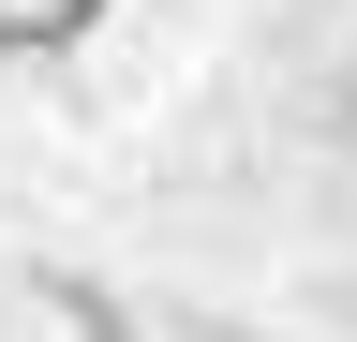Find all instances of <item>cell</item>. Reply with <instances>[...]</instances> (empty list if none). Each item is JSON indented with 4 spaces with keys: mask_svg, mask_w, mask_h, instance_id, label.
I'll return each instance as SVG.
<instances>
[{
    "mask_svg": "<svg viewBox=\"0 0 357 342\" xmlns=\"http://www.w3.org/2000/svg\"><path fill=\"white\" fill-rule=\"evenodd\" d=\"M105 0H0V45H75Z\"/></svg>",
    "mask_w": 357,
    "mask_h": 342,
    "instance_id": "cell-1",
    "label": "cell"
}]
</instances>
